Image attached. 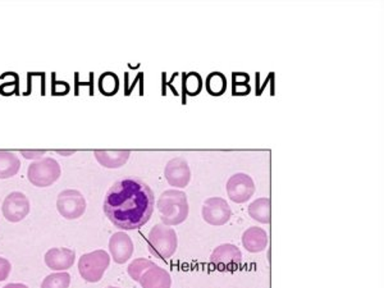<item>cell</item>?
Returning <instances> with one entry per match:
<instances>
[{
    "label": "cell",
    "mask_w": 384,
    "mask_h": 288,
    "mask_svg": "<svg viewBox=\"0 0 384 288\" xmlns=\"http://www.w3.org/2000/svg\"><path fill=\"white\" fill-rule=\"evenodd\" d=\"M87 202L85 196L79 190H64L58 195V213L63 216L64 219L75 221L85 214Z\"/></svg>",
    "instance_id": "8992f818"
},
{
    "label": "cell",
    "mask_w": 384,
    "mask_h": 288,
    "mask_svg": "<svg viewBox=\"0 0 384 288\" xmlns=\"http://www.w3.org/2000/svg\"><path fill=\"white\" fill-rule=\"evenodd\" d=\"M110 266V255L105 250L84 254L79 260V273L82 280L89 283L101 281L108 268Z\"/></svg>",
    "instance_id": "5b68a950"
},
{
    "label": "cell",
    "mask_w": 384,
    "mask_h": 288,
    "mask_svg": "<svg viewBox=\"0 0 384 288\" xmlns=\"http://www.w3.org/2000/svg\"><path fill=\"white\" fill-rule=\"evenodd\" d=\"M271 199L269 197H259L255 202H251L249 207V216L259 223H271Z\"/></svg>",
    "instance_id": "ac0fdd59"
},
{
    "label": "cell",
    "mask_w": 384,
    "mask_h": 288,
    "mask_svg": "<svg viewBox=\"0 0 384 288\" xmlns=\"http://www.w3.org/2000/svg\"><path fill=\"white\" fill-rule=\"evenodd\" d=\"M95 159L100 166L109 169H117L124 166L129 159V150H95Z\"/></svg>",
    "instance_id": "2e32d148"
},
{
    "label": "cell",
    "mask_w": 384,
    "mask_h": 288,
    "mask_svg": "<svg viewBox=\"0 0 384 288\" xmlns=\"http://www.w3.org/2000/svg\"><path fill=\"white\" fill-rule=\"evenodd\" d=\"M232 90L235 95H248L251 91L250 76L248 73L237 72L232 76Z\"/></svg>",
    "instance_id": "603a6c76"
},
{
    "label": "cell",
    "mask_w": 384,
    "mask_h": 288,
    "mask_svg": "<svg viewBox=\"0 0 384 288\" xmlns=\"http://www.w3.org/2000/svg\"><path fill=\"white\" fill-rule=\"evenodd\" d=\"M210 261L214 267L221 270L235 269L241 266L242 252L233 244H223L215 247V250L210 255Z\"/></svg>",
    "instance_id": "8fae6325"
},
{
    "label": "cell",
    "mask_w": 384,
    "mask_h": 288,
    "mask_svg": "<svg viewBox=\"0 0 384 288\" xmlns=\"http://www.w3.org/2000/svg\"><path fill=\"white\" fill-rule=\"evenodd\" d=\"M62 176V168L51 157L32 162L27 168V178L35 188H49Z\"/></svg>",
    "instance_id": "277c9868"
},
{
    "label": "cell",
    "mask_w": 384,
    "mask_h": 288,
    "mask_svg": "<svg viewBox=\"0 0 384 288\" xmlns=\"http://www.w3.org/2000/svg\"><path fill=\"white\" fill-rule=\"evenodd\" d=\"M184 89L188 95H198L203 90V79L199 73L190 72L184 77Z\"/></svg>",
    "instance_id": "cb8c5ba5"
},
{
    "label": "cell",
    "mask_w": 384,
    "mask_h": 288,
    "mask_svg": "<svg viewBox=\"0 0 384 288\" xmlns=\"http://www.w3.org/2000/svg\"><path fill=\"white\" fill-rule=\"evenodd\" d=\"M201 216L207 224L214 227H221L229 222L232 216V210L223 197L214 196V197H209L204 202Z\"/></svg>",
    "instance_id": "ba28073f"
},
{
    "label": "cell",
    "mask_w": 384,
    "mask_h": 288,
    "mask_svg": "<svg viewBox=\"0 0 384 288\" xmlns=\"http://www.w3.org/2000/svg\"><path fill=\"white\" fill-rule=\"evenodd\" d=\"M45 154H46V150H21V155L23 158L34 160V162L43 159Z\"/></svg>",
    "instance_id": "484cf974"
},
{
    "label": "cell",
    "mask_w": 384,
    "mask_h": 288,
    "mask_svg": "<svg viewBox=\"0 0 384 288\" xmlns=\"http://www.w3.org/2000/svg\"><path fill=\"white\" fill-rule=\"evenodd\" d=\"M99 89L105 95H114L120 89V79L112 72L104 73L99 79Z\"/></svg>",
    "instance_id": "7402d4cb"
},
{
    "label": "cell",
    "mask_w": 384,
    "mask_h": 288,
    "mask_svg": "<svg viewBox=\"0 0 384 288\" xmlns=\"http://www.w3.org/2000/svg\"><path fill=\"white\" fill-rule=\"evenodd\" d=\"M228 197L236 204L249 202L255 194L254 180L246 173H236L227 182Z\"/></svg>",
    "instance_id": "9c48e42d"
},
{
    "label": "cell",
    "mask_w": 384,
    "mask_h": 288,
    "mask_svg": "<svg viewBox=\"0 0 384 288\" xmlns=\"http://www.w3.org/2000/svg\"><path fill=\"white\" fill-rule=\"evenodd\" d=\"M109 251L114 263L124 264L132 258L135 251V245L132 238L126 232H115L109 238Z\"/></svg>",
    "instance_id": "7c38bea8"
},
{
    "label": "cell",
    "mask_w": 384,
    "mask_h": 288,
    "mask_svg": "<svg viewBox=\"0 0 384 288\" xmlns=\"http://www.w3.org/2000/svg\"><path fill=\"white\" fill-rule=\"evenodd\" d=\"M177 232L163 223L154 225L148 236V247L151 255L159 259L167 260L177 251Z\"/></svg>",
    "instance_id": "3957f363"
},
{
    "label": "cell",
    "mask_w": 384,
    "mask_h": 288,
    "mask_svg": "<svg viewBox=\"0 0 384 288\" xmlns=\"http://www.w3.org/2000/svg\"><path fill=\"white\" fill-rule=\"evenodd\" d=\"M157 208L160 213L162 222L168 227L184 223L190 211L187 195L176 188L167 190L159 196Z\"/></svg>",
    "instance_id": "7a4b0ae2"
},
{
    "label": "cell",
    "mask_w": 384,
    "mask_h": 288,
    "mask_svg": "<svg viewBox=\"0 0 384 288\" xmlns=\"http://www.w3.org/2000/svg\"><path fill=\"white\" fill-rule=\"evenodd\" d=\"M76 150H57V154H60L63 157H70L72 154H75Z\"/></svg>",
    "instance_id": "83f0119b"
},
{
    "label": "cell",
    "mask_w": 384,
    "mask_h": 288,
    "mask_svg": "<svg viewBox=\"0 0 384 288\" xmlns=\"http://www.w3.org/2000/svg\"><path fill=\"white\" fill-rule=\"evenodd\" d=\"M71 275L67 272H56L44 278L40 288H70Z\"/></svg>",
    "instance_id": "ffe728a7"
},
{
    "label": "cell",
    "mask_w": 384,
    "mask_h": 288,
    "mask_svg": "<svg viewBox=\"0 0 384 288\" xmlns=\"http://www.w3.org/2000/svg\"><path fill=\"white\" fill-rule=\"evenodd\" d=\"M46 267L56 272H67L76 261V250L68 247H53L45 254Z\"/></svg>",
    "instance_id": "4fadbf2b"
},
{
    "label": "cell",
    "mask_w": 384,
    "mask_h": 288,
    "mask_svg": "<svg viewBox=\"0 0 384 288\" xmlns=\"http://www.w3.org/2000/svg\"><path fill=\"white\" fill-rule=\"evenodd\" d=\"M3 288H29V286H26L25 283H9Z\"/></svg>",
    "instance_id": "4316f807"
},
{
    "label": "cell",
    "mask_w": 384,
    "mask_h": 288,
    "mask_svg": "<svg viewBox=\"0 0 384 288\" xmlns=\"http://www.w3.org/2000/svg\"><path fill=\"white\" fill-rule=\"evenodd\" d=\"M164 177L172 188H187L191 181V169L187 160L182 157L171 159L164 168Z\"/></svg>",
    "instance_id": "30bf717a"
},
{
    "label": "cell",
    "mask_w": 384,
    "mask_h": 288,
    "mask_svg": "<svg viewBox=\"0 0 384 288\" xmlns=\"http://www.w3.org/2000/svg\"><path fill=\"white\" fill-rule=\"evenodd\" d=\"M21 169V160L13 152L0 150V180H8L17 176Z\"/></svg>",
    "instance_id": "e0dca14e"
},
{
    "label": "cell",
    "mask_w": 384,
    "mask_h": 288,
    "mask_svg": "<svg viewBox=\"0 0 384 288\" xmlns=\"http://www.w3.org/2000/svg\"><path fill=\"white\" fill-rule=\"evenodd\" d=\"M12 272V264L9 260L0 256V282H4Z\"/></svg>",
    "instance_id": "d4e9b609"
},
{
    "label": "cell",
    "mask_w": 384,
    "mask_h": 288,
    "mask_svg": "<svg viewBox=\"0 0 384 288\" xmlns=\"http://www.w3.org/2000/svg\"><path fill=\"white\" fill-rule=\"evenodd\" d=\"M31 210L29 197L23 192L13 191L6 196L3 205H1V213L3 216L11 223H18L29 216Z\"/></svg>",
    "instance_id": "52a82bcc"
},
{
    "label": "cell",
    "mask_w": 384,
    "mask_h": 288,
    "mask_svg": "<svg viewBox=\"0 0 384 288\" xmlns=\"http://www.w3.org/2000/svg\"><path fill=\"white\" fill-rule=\"evenodd\" d=\"M268 242V233L260 227H250L242 235V246L252 254L264 251Z\"/></svg>",
    "instance_id": "9a60e30c"
},
{
    "label": "cell",
    "mask_w": 384,
    "mask_h": 288,
    "mask_svg": "<svg viewBox=\"0 0 384 288\" xmlns=\"http://www.w3.org/2000/svg\"><path fill=\"white\" fill-rule=\"evenodd\" d=\"M107 288H120V287H112V286H110V287H107Z\"/></svg>",
    "instance_id": "f1b7e54d"
},
{
    "label": "cell",
    "mask_w": 384,
    "mask_h": 288,
    "mask_svg": "<svg viewBox=\"0 0 384 288\" xmlns=\"http://www.w3.org/2000/svg\"><path fill=\"white\" fill-rule=\"evenodd\" d=\"M207 91L213 96H221L224 94L227 89V79L226 76L221 72L210 73L205 81Z\"/></svg>",
    "instance_id": "d6986e66"
},
{
    "label": "cell",
    "mask_w": 384,
    "mask_h": 288,
    "mask_svg": "<svg viewBox=\"0 0 384 288\" xmlns=\"http://www.w3.org/2000/svg\"><path fill=\"white\" fill-rule=\"evenodd\" d=\"M155 264L149 259H143V258H139L135 259L127 268V273L134 281L140 282V278L149 268L154 267Z\"/></svg>",
    "instance_id": "44dd1931"
},
{
    "label": "cell",
    "mask_w": 384,
    "mask_h": 288,
    "mask_svg": "<svg viewBox=\"0 0 384 288\" xmlns=\"http://www.w3.org/2000/svg\"><path fill=\"white\" fill-rule=\"evenodd\" d=\"M139 283L143 288H171L172 277L168 270L155 264L141 275Z\"/></svg>",
    "instance_id": "5bb4252c"
},
{
    "label": "cell",
    "mask_w": 384,
    "mask_h": 288,
    "mask_svg": "<svg viewBox=\"0 0 384 288\" xmlns=\"http://www.w3.org/2000/svg\"><path fill=\"white\" fill-rule=\"evenodd\" d=\"M154 191L140 178H124L108 190L103 202L104 214L123 230H139L148 223L154 211Z\"/></svg>",
    "instance_id": "6da1fadb"
}]
</instances>
